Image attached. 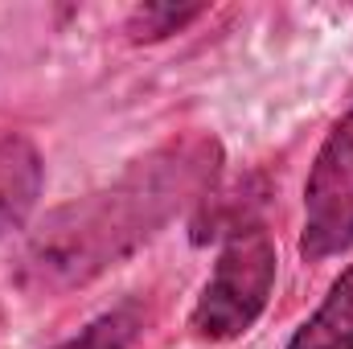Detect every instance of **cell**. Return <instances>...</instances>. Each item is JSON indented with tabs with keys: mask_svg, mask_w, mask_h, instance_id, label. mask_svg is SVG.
Returning a JSON list of instances; mask_svg holds the SVG:
<instances>
[{
	"mask_svg": "<svg viewBox=\"0 0 353 349\" xmlns=\"http://www.w3.org/2000/svg\"><path fill=\"white\" fill-rule=\"evenodd\" d=\"M144 325H148L144 304L140 300H123L111 312L94 317L83 333H74L70 341H62L54 349H136V341L144 337Z\"/></svg>",
	"mask_w": 353,
	"mask_h": 349,
	"instance_id": "6",
	"label": "cell"
},
{
	"mask_svg": "<svg viewBox=\"0 0 353 349\" xmlns=\"http://www.w3.org/2000/svg\"><path fill=\"white\" fill-rule=\"evenodd\" d=\"M353 247V107L329 128L304 181L300 255L325 263Z\"/></svg>",
	"mask_w": 353,
	"mask_h": 349,
	"instance_id": "3",
	"label": "cell"
},
{
	"mask_svg": "<svg viewBox=\"0 0 353 349\" xmlns=\"http://www.w3.org/2000/svg\"><path fill=\"white\" fill-rule=\"evenodd\" d=\"M275 275H279V255L271 235L263 226H234L218 251L214 275L205 279L189 312L193 337L218 346L255 329V321L263 317L267 300L275 292Z\"/></svg>",
	"mask_w": 353,
	"mask_h": 349,
	"instance_id": "2",
	"label": "cell"
},
{
	"mask_svg": "<svg viewBox=\"0 0 353 349\" xmlns=\"http://www.w3.org/2000/svg\"><path fill=\"white\" fill-rule=\"evenodd\" d=\"M283 349H353V263L333 279L321 308L292 333Z\"/></svg>",
	"mask_w": 353,
	"mask_h": 349,
	"instance_id": "5",
	"label": "cell"
},
{
	"mask_svg": "<svg viewBox=\"0 0 353 349\" xmlns=\"http://www.w3.org/2000/svg\"><path fill=\"white\" fill-rule=\"evenodd\" d=\"M46 189V161L21 132H0V239L21 230Z\"/></svg>",
	"mask_w": 353,
	"mask_h": 349,
	"instance_id": "4",
	"label": "cell"
},
{
	"mask_svg": "<svg viewBox=\"0 0 353 349\" xmlns=\"http://www.w3.org/2000/svg\"><path fill=\"white\" fill-rule=\"evenodd\" d=\"M222 173V144L185 132L132 161L115 181L50 210L25 239L12 283L29 296H62L132 259L189 206H201Z\"/></svg>",
	"mask_w": 353,
	"mask_h": 349,
	"instance_id": "1",
	"label": "cell"
},
{
	"mask_svg": "<svg viewBox=\"0 0 353 349\" xmlns=\"http://www.w3.org/2000/svg\"><path fill=\"white\" fill-rule=\"evenodd\" d=\"M205 4H140L128 17V37L132 41H161L173 37L185 25H193L197 17H205Z\"/></svg>",
	"mask_w": 353,
	"mask_h": 349,
	"instance_id": "7",
	"label": "cell"
}]
</instances>
